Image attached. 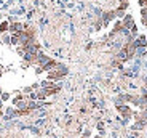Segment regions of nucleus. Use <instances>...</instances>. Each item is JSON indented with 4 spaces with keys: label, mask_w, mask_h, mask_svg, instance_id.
Returning <instances> with one entry per match:
<instances>
[{
    "label": "nucleus",
    "mask_w": 147,
    "mask_h": 138,
    "mask_svg": "<svg viewBox=\"0 0 147 138\" xmlns=\"http://www.w3.org/2000/svg\"><path fill=\"white\" fill-rule=\"evenodd\" d=\"M96 128L99 130V133L102 135L104 133V122H98V125H96Z\"/></svg>",
    "instance_id": "nucleus-6"
},
{
    "label": "nucleus",
    "mask_w": 147,
    "mask_h": 138,
    "mask_svg": "<svg viewBox=\"0 0 147 138\" xmlns=\"http://www.w3.org/2000/svg\"><path fill=\"white\" fill-rule=\"evenodd\" d=\"M0 19H2V15H0Z\"/></svg>",
    "instance_id": "nucleus-13"
},
{
    "label": "nucleus",
    "mask_w": 147,
    "mask_h": 138,
    "mask_svg": "<svg viewBox=\"0 0 147 138\" xmlns=\"http://www.w3.org/2000/svg\"><path fill=\"white\" fill-rule=\"evenodd\" d=\"M2 109H3V103H2V100H0V114H2Z\"/></svg>",
    "instance_id": "nucleus-11"
},
{
    "label": "nucleus",
    "mask_w": 147,
    "mask_h": 138,
    "mask_svg": "<svg viewBox=\"0 0 147 138\" xmlns=\"http://www.w3.org/2000/svg\"><path fill=\"white\" fill-rule=\"evenodd\" d=\"M121 24H123V29H125V31H131L133 26H136V24H134V19H133V16L128 15V13L125 15V18L121 19Z\"/></svg>",
    "instance_id": "nucleus-2"
},
{
    "label": "nucleus",
    "mask_w": 147,
    "mask_h": 138,
    "mask_svg": "<svg viewBox=\"0 0 147 138\" xmlns=\"http://www.w3.org/2000/svg\"><path fill=\"white\" fill-rule=\"evenodd\" d=\"M0 100H2V103H7V101L11 100V95L8 93V92H3V93H2V97H0Z\"/></svg>",
    "instance_id": "nucleus-5"
},
{
    "label": "nucleus",
    "mask_w": 147,
    "mask_h": 138,
    "mask_svg": "<svg viewBox=\"0 0 147 138\" xmlns=\"http://www.w3.org/2000/svg\"><path fill=\"white\" fill-rule=\"evenodd\" d=\"M141 16H142V21H147V8H141Z\"/></svg>",
    "instance_id": "nucleus-7"
},
{
    "label": "nucleus",
    "mask_w": 147,
    "mask_h": 138,
    "mask_svg": "<svg viewBox=\"0 0 147 138\" xmlns=\"http://www.w3.org/2000/svg\"><path fill=\"white\" fill-rule=\"evenodd\" d=\"M0 42H2V44H5V45H11V34L10 32L2 34V35H0Z\"/></svg>",
    "instance_id": "nucleus-4"
},
{
    "label": "nucleus",
    "mask_w": 147,
    "mask_h": 138,
    "mask_svg": "<svg viewBox=\"0 0 147 138\" xmlns=\"http://www.w3.org/2000/svg\"><path fill=\"white\" fill-rule=\"evenodd\" d=\"M139 7L141 8H147V0H139Z\"/></svg>",
    "instance_id": "nucleus-10"
},
{
    "label": "nucleus",
    "mask_w": 147,
    "mask_h": 138,
    "mask_svg": "<svg viewBox=\"0 0 147 138\" xmlns=\"http://www.w3.org/2000/svg\"><path fill=\"white\" fill-rule=\"evenodd\" d=\"M34 72H35V75H40V74H43V69H42L40 66H37V67H35V71H34Z\"/></svg>",
    "instance_id": "nucleus-9"
},
{
    "label": "nucleus",
    "mask_w": 147,
    "mask_h": 138,
    "mask_svg": "<svg viewBox=\"0 0 147 138\" xmlns=\"http://www.w3.org/2000/svg\"><path fill=\"white\" fill-rule=\"evenodd\" d=\"M82 137H86V138H91V130H90V128H86V130L83 132V133H82Z\"/></svg>",
    "instance_id": "nucleus-8"
},
{
    "label": "nucleus",
    "mask_w": 147,
    "mask_h": 138,
    "mask_svg": "<svg viewBox=\"0 0 147 138\" xmlns=\"http://www.w3.org/2000/svg\"><path fill=\"white\" fill-rule=\"evenodd\" d=\"M115 109L120 112V116L123 117L125 120H129L133 117V109L129 108L128 105H117V106H115Z\"/></svg>",
    "instance_id": "nucleus-1"
},
{
    "label": "nucleus",
    "mask_w": 147,
    "mask_h": 138,
    "mask_svg": "<svg viewBox=\"0 0 147 138\" xmlns=\"http://www.w3.org/2000/svg\"><path fill=\"white\" fill-rule=\"evenodd\" d=\"M2 93H3V90H2V87H0V97H2Z\"/></svg>",
    "instance_id": "nucleus-12"
},
{
    "label": "nucleus",
    "mask_w": 147,
    "mask_h": 138,
    "mask_svg": "<svg viewBox=\"0 0 147 138\" xmlns=\"http://www.w3.org/2000/svg\"><path fill=\"white\" fill-rule=\"evenodd\" d=\"M8 31H10V22H8L7 19L0 21V35H2V34H7Z\"/></svg>",
    "instance_id": "nucleus-3"
}]
</instances>
